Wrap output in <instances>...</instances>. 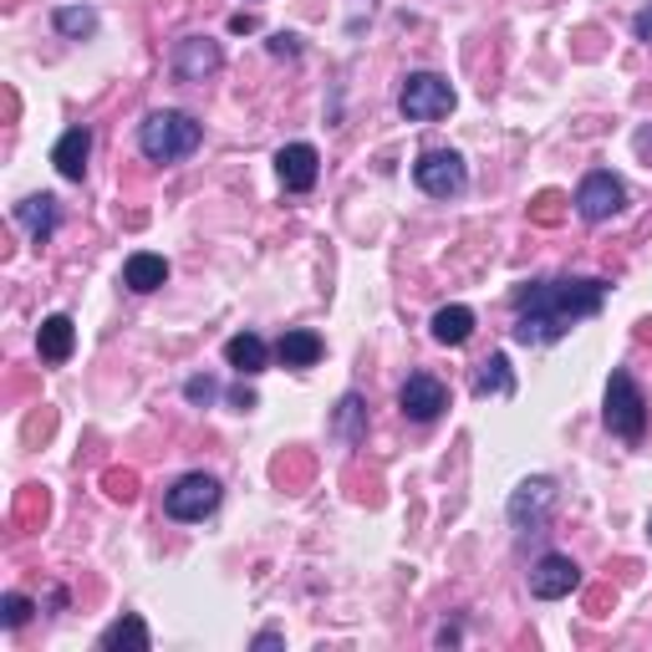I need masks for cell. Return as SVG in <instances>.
<instances>
[{
  "label": "cell",
  "mask_w": 652,
  "mask_h": 652,
  "mask_svg": "<svg viewBox=\"0 0 652 652\" xmlns=\"http://www.w3.org/2000/svg\"><path fill=\"white\" fill-rule=\"evenodd\" d=\"M510 301H515V342L545 347V342H560L576 322H587V316H596L606 306V280H591V276L530 280Z\"/></svg>",
  "instance_id": "obj_1"
},
{
  "label": "cell",
  "mask_w": 652,
  "mask_h": 652,
  "mask_svg": "<svg viewBox=\"0 0 652 652\" xmlns=\"http://www.w3.org/2000/svg\"><path fill=\"white\" fill-rule=\"evenodd\" d=\"M204 143V123H194L189 112L158 108L138 123V148L148 164H179Z\"/></svg>",
  "instance_id": "obj_2"
},
{
  "label": "cell",
  "mask_w": 652,
  "mask_h": 652,
  "mask_svg": "<svg viewBox=\"0 0 652 652\" xmlns=\"http://www.w3.org/2000/svg\"><path fill=\"white\" fill-rule=\"evenodd\" d=\"M602 423H606V434L627 438V444L642 438V428H648V398H642V388L632 383V373H612V377H606Z\"/></svg>",
  "instance_id": "obj_3"
},
{
  "label": "cell",
  "mask_w": 652,
  "mask_h": 652,
  "mask_svg": "<svg viewBox=\"0 0 652 652\" xmlns=\"http://www.w3.org/2000/svg\"><path fill=\"white\" fill-rule=\"evenodd\" d=\"M454 87L449 77H438V72H413L403 82V93H398V112H403L408 123H438V118H449L454 112Z\"/></svg>",
  "instance_id": "obj_4"
},
{
  "label": "cell",
  "mask_w": 652,
  "mask_h": 652,
  "mask_svg": "<svg viewBox=\"0 0 652 652\" xmlns=\"http://www.w3.org/2000/svg\"><path fill=\"white\" fill-rule=\"evenodd\" d=\"M413 184L428 194V200H459L469 189V164L454 148H428V154L413 164Z\"/></svg>",
  "instance_id": "obj_5"
},
{
  "label": "cell",
  "mask_w": 652,
  "mask_h": 652,
  "mask_svg": "<svg viewBox=\"0 0 652 652\" xmlns=\"http://www.w3.org/2000/svg\"><path fill=\"white\" fill-rule=\"evenodd\" d=\"M219 499H225V490H219L215 474H184V480H173V490L164 495V510H169V520H204V515L219 510Z\"/></svg>",
  "instance_id": "obj_6"
},
{
  "label": "cell",
  "mask_w": 652,
  "mask_h": 652,
  "mask_svg": "<svg viewBox=\"0 0 652 652\" xmlns=\"http://www.w3.org/2000/svg\"><path fill=\"white\" fill-rule=\"evenodd\" d=\"M621 204H627V184H621L617 173H606V169L587 173V179H581V189H576V215L587 219V225H602V219H612Z\"/></svg>",
  "instance_id": "obj_7"
},
{
  "label": "cell",
  "mask_w": 652,
  "mask_h": 652,
  "mask_svg": "<svg viewBox=\"0 0 652 652\" xmlns=\"http://www.w3.org/2000/svg\"><path fill=\"white\" fill-rule=\"evenodd\" d=\"M551 505H556V480H545V474H535V480H520L510 495V526L520 530V535H535V530L545 526V515H551Z\"/></svg>",
  "instance_id": "obj_8"
},
{
  "label": "cell",
  "mask_w": 652,
  "mask_h": 652,
  "mask_svg": "<svg viewBox=\"0 0 652 652\" xmlns=\"http://www.w3.org/2000/svg\"><path fill=\"white\" fill-rule=\"evenodd\" d=\"M398 408H403V419H413V423H434L438 413L449 408V388H444L434 373H413L403 383V393H398Z\"/></svg>",
  "instance_id": "obj_9"
},
{
  "label": "cell",
  "mask_w": 652,
  "mask_h": 652,
  "mask_svg": "<svg viewBox=\"0 0 652 652\" xmlns=\"http://www.w3.org/2000/svg\"><path fill=\"white\" fill-rule=\"evenodd\" d=\"M576 587H581V566L571 556H541L530 571V596H541V602H560Z\"/></svg>",
  "instance_id": "obj_10"
},
{
  "label": "cell",
  "mask_w": 652,
  "mask_h": 652,
  "mask_svg": "<svg viewBox=\"0 0 652 652\" xmlns=\"http://www.w3.org/2000/svg\"><path fill=\"white\" fill-rule=\"evenodd\" d=\"M276 173H280V189H286V194H306V189H316L322 154H316L311 143H286L276 154Z\"/></svg>",
  "instance_id": "obj_11"
},
{
  "label": "cell",
  "mask_w": 652,
  "mask_h": 652,
  "mask_svg": "<svg viewBox=\"0 0 652 652\" xmlns=\"http://www.w3.org/2000/svg\"><path fill=\"white\" fill-rule=\"evenodd\" d=\"M219 47L209 41V36H184L179 47H173V77L179 82H204L219 72Z\"/></svg>",
  "instance_id": "obj_12"
},
{
  "label": "cell",
  "mask_w": 652,
  "mask_h": 652,
  "mask_svg": "<svg viewBox=\"0 0 652 652\" xmlns=\"http://www.w3.org/2000/svg\"><path fill=\"white\" fill-rule=\"evenodd\" d=\"M87 154H93V133L87 128H67L57 148H51V164L62 173L67 184H82V173H87Z\"/></svg>",
  "instance_id": "obj_13"
},
{
  "label": "cell",
  "mask_w": 652,
  "mask_h": 652,
  "mask_svg": "<svg viewBox=\"0 0 652 652\" xmlns=\"http://www.w3.org/2000/svg\"><path fill=\"white\" fill-rule=\"evenodd\" d=\"M164 280H169V261L154 255V250H133V255L123 261V286H128V291L148 295V291H158Z\"/></svg>",
  "instance_id": "obj_14"
},
{
  "label": "cell",
  "mask_w": 652,
  "mask_h": 652,
  "mask_svg": "<svg viewBox=\"0 0 652 652\" xmlns=\"http://www.w3.org/2000/svg\"><path fill=\"white\" fill-rule=\"evenodd\" d=\"M36 352H41V362H67L72 352H77V326H72V316H47L41 322V331H36Z\"/></svg>",
  "instance_id": "obj_15"
},
{
  "label": "cell",
  "mask_w": 652,
  "mask_h": 652,
  "mask_svg": "<svg viewBox=\"0 0 652 652\" xmlns=\"http://www.w3.org/2000/svg\"><path fill=\"white\" fill-rule=\"evenodd\" d=\"M97 648L102 652H148L154 648V632H148V621H143L138 612H128V617H118L108 632L97 637Z\"/></svg>",
  "instance_id": "obj_16"
},
{
  "label": "cell",
  "mask_w": 652,
  "mask_h": 652,
  "mask_svg": "<svg viewBox=\"0 0 652 652\" xmlns=\"http://www.w3.org/2000/svg\"><path fill=\"white\" fill-rule=\"evenodd\" d=\"M225 362H230L240 377H255V373H265L270 347H265L255 331H240V337H230V342H225Z\"/></svg>",
  "instance_id": "obj_17"
},
{
  "label": "cell",
  "mask_w": 652,
  "mask_h": 652,
  "mask_svg": "<svg viewBox=\"0 0 652 652\" xmlns=\"http://www.w3.org/2000/svg\"><path fill=\"white\" fill-rule=\"evenodd\" d=\"M428 331H434L438 347H464L469 337H474V311L469 306H438Z\"/></svg>",
  "instance_id": "obj_18"
},
{
  "label": "cell",
  "mask_w": 652,
  "mask_h": 652,
  "mask_svg": "<svg viewBox=\"0 0 652 652\" xmlns=\"http://www.w3.org/2000/svg\"><path fill=\"white\" fill-rule=\"evenodd\" d=\"M322 337H316V331H306V326H295V331H286V337H280L276 342V358L286 362V367H316V362H322Z\"/></svg>",
  "instance_id": "obj_19"
},
{
  "label": "cell",
  "mask_w": 652,
  "mask_h": 652,
  "mask_svg": "<svg viewBox=\"0 0 652 652\" xmlns=\"http://www.w3.org/2000/svg\"><path fill=\"white\" fill-rule=\"evenodd\" d=\"M16 219L32 230L36 245H47L51 230H57V200H51V194H32V200L16 204Z\"/></svg>",
  "instance_id": "obj_20"
},
{
  "label": "cell",
  "mask_w": 652,
  "mask_h": 652,
  "mask_svg": "<svg viewBox=\"0 0 652 652\" xmlns=\"http://www.w3.org/2000/svg\"><path fill=\"white\" fill-rule=\"evenodd\" d=\"M505 393H515L510 358L495 352V358H484L480 367H474V398H505Z\"/></svg>",
  "instance_id": "obj_21"
},
{
  "label": "cell",
  "mask_w": 652,
  "mask_h": 652,
  "mask_svg": "<svg viewBox=\"0 0 652 652\" xmlns=\"http://www.w3.org/2000/svg\"><path fill=\"white\" fill-rule=\"evenodd\" d=\"M362 428H367V403H362V393H347L337 403V434L347 444H362Z\"/></svg>",
  "instance_id": "obj_22"
},
{
  "label": "cell",
  "mask_w": 652,
  "mask_h": 652,
  "mask_svg": "<svg viewBox=\"0 0 652 652\" xmlns=\"http://www.w3.org/2000/svg\"><path fill=\"white\" fill-rule=\"evenodd\" d=\"M51 26L62 36H72V41H82V36L97 32V11H87V5H62V11L51 16Z\"/></svg>",
  "instance_id": "obj_23"
},
{
  "label": "cell",
  "mask_w": 652,
  "mask_h": 652,
  "mask_svg": "<svg viewBox=\"0 0 652 652\" xmlns=\"http://www.w3.org/2000/svg\"><path fill=\"white\" fill-rule=\"evenodd\" d=\"M32 596H21V591H5V596H0V621H5V627H26V621H32Z\"/></svg>",
  "instance_id": "obj_24"
},
{
  "label": "cell",
  "mask_w": 652,
  "mask_h": 652,
  "mask_svg": "<svg viewBox=\"0 0 652 652\" xmlns=\"http://www.w3.org/2000/svg\"><path fill=\"white\" fill-rule=\"evenodd\" d=\"M215 377H189V383H184V398H189V403H209V398H215Z\"/></svg>",
  "instance_id": "obj_25"
},
{
  "label": "cell",
  "mask_w": 652,
  "mask_h": 652,
  "mask_svg": "<svg viewBox=\"0 0 652 652\" xmlns=\"http://www.w3.org/2000/svg\"><path fill=\"white\" fill-rule=\"evenodd\" d=\"M108 495L112 499H133L138 490H133V474H108Z\"/></svg>",
  "instance_id": "obj_26"
},
{
  "label": "cell",
  "mask_w": 652,
  "mask_h": 652,
  "mask_svg": "<svg viewBox=\"0 0 652 652\" xmlns=\"http://www.w3.org/2000/svg\"><path fill=\"white\" fill-rule=\"evenodd\" d=\"M270 51H276V57H295V51H301V41H295V36H270Z\"/></svg>",
  "instance_id": "obj_27"
},
{
  "label": "cell",
  "mask_w": 652,
  "mask_h": 652,
  "mask_svg": "<svg viewBox=\"0 0 652 652\" xmlns=\"http://www.w3.org/2000/svg\"><path fill=\"white\" fill-rule=\"evenodd\" d=\"M632 32H637V41H648V47H652V5H648V11H637Z\"/></svg>",
  "instance_id": "obj_28"
},
{
  "label": "cell",
  "mask_w": 652,
  "mask_h": 652,
  "mask_svg": "<svg viewBox=\"0 0 652 652\" xmlns=\"http://www.w3.org/2000/svg\"><path fill=\"white\" fill-rule=\"evenodd\" d=\"M230 403L240 408V413H245V408H255V393H250V388H234V393H230Z\"/></svg>",
  "instance_id": "obj_29"
},
{
  "label": "cell",
  "mask_w": 652,
  "mask_h": 652,
  "mask_svg": "<svg viewBox=\"0 0 652 652\" xmlns=\"http://www.w3.org/2000/svg\"><path fill=\"white\" fill-rule=\"evenodd\" d=\"M449 642H459V627H449V621H444V627H438V648H449Z\"/></svg>",
  "instance_id": "obj_30"
},
{
  "label": "cell",
  "mask_w": 652,
  "mask_h": 652,
  "mask_svg": "<svg viewBox=\"0 0 652 652\" xmlns=\"http://www.w3.org/2000/svg\"><path fill=\"white\" fill-rule=\"evenodd\" d=\"M648 535H652V520H648Z\"/></svg>",
  "instance_id": "obj_31"
}]
</instances>
